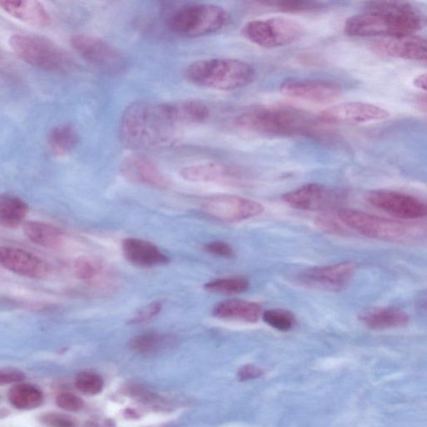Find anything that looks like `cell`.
<instances>
[{"instance_id":"1","label":"cell","mask_w":427,"mask_h":427,"mask_svg":"<svg viewBox=\"0 0 427 427\" xmlns=\"http://www.w3.org/2000/svg\"><path fill=\"white\" fill-rule=\"evenodd\" d=\"M421 26L419 17L407 4L377 2L367 11L347 19L344 30L352 37L383 38L414 34Z\"/></svg>"},{"instance_id":"2","label":"cell","mask_w":427,"mask_h":427,"mask_svg":"<svg viewBox=\"0 0 427 427\" xmlns=\"http://www.w3.org/2000/svg\"><path fill=\"white\" fill-rule=\"evenodd\" d=\"M170 130L157 104L136 101L123 114L120 139L128 149H154L167 142Z\"/></svg>"},{"instance_id":"3","label":"cell","mask_w":427,"mask_h":427,"mask_svg":"<svg viewBox=\"0 0 427 427\" xmlns=\"http://www.w3.org/2000/svg\"><path fill=\"white\" fill-rule=\"evenodd\" d=\"M184 76L193 85L219 91H234L252 83L253 66L236 59H208L189 65Z\"/></svg>"},{"instance_id":"4","label":"cell","mask_w":427,"mask_h":427,"mask_svg":"<svg viewBox=\"0 0 427 427\" xmlns=\"http://www.w3.org/2000/svg\"><path fill=\"white\" fill-rule=\"evenodd\" d=\"M238 126L259 133L296 135L309 132L314 118L309 114L288 105H269L250 109L241 114Z\"/></svg>"},{"instance_id":"5","label":"cell","mask_w":427,"mask_h":427,"mask_svg":"<svg viewBox=\"0 0 427 427\" xmlns=\"http://www.w3.org/2000/svg\"><path fill=\"white\" fill-rule=\"evenodd\" d=\"M231 16L221 6L210 4H188L171 14L168 25L180 36L196 38L217 33L230 23Z\"/></svg>"},{"instance_id":"6","label":"cell","mask_w":427,"mask_h":427,"mask_svg":"<svg viewBox=\"0 0 427 427\" xmlns=\"http://www.w3.org/2000/svg\"><path fill=\"white\" fill-rule=\"evenodd\" d=\"M338 218L352 230L365 236L393 243H407L421 237L420 229L396 219L377 217L363 211L344 209Z\"/></svg>"},{"instance_id":"7","label":"cell","mask_w":427,"mask_h":427,"mask_svg":"<svg viewBox=\"0 0 427 427\" xmlns=\"http://www.w3.org/2000/svg\"><path fill=\"white\" fill-rule=\"evenodd\" d=\"M15 54L34 67L50 72H68L73 67V60L68 53L55 42L32 34H15L8 39Z\"/></svg>"},{"instance_id":"8","label":"cell","mask_w":427,"mask_h":427,"mask_svg":"<svg viewBox=\"0 0 427 427\" xmlns=\"http://www.w3.org/2000/svg\"><path fill=\"white\" fill-rule=\"evenodd\" d=\"M241 34L250 42L266 48L292 45L304 34L303 26L286 17H272L254 20L246 23Z\"/></svg>"},{"instance_id":"9","label":"cell","mask_w":427,"mask_h":427,"mask_svg":"<svg viewBox=\"0 0 427 427\" xmlns=\"http://www.w3.org/2000/svg\"><path fill=\"white\" fill-rule=\"evenodd\" d=\"M70 42L83 59L105 73L116 74L126 68L124 55L103 39L89 34H77Z\"/></svg>"},{"instance_id":"10","label":"cell","mask_w":427,"mask_h":427,"mask_svg":"<svg viewBox=\"0 0 427 427\" xmlns=\"http://www.w3.org/2000/svg\"><path fill=\"white\" fill-rule=\"evenodd\" d=\"M345 198V194L341 191L311 183L286 193L283 200L294 209L325 212L340 207Z\"/></svg>"},{"instance_id":"11","label":"cell","mask_w":427,"mask_h":427,"mask_svg":"<svg viewBox=\"0 0 427 427\" xmlns=\"http://www.w3.org/2000/svg\"><path fill=\"white\" fill-rule=\"evenodd\" d=\"M367 201L372 206L400 219H418L427 217V204L415 196L402 192L377 190L369 192Z\"/></svg>"},{"instance_id":"12","label":"cell","mask_w":427,"mask_h":427,"mask_svg":"<svg viewBox=\"0 0 427 427\" xmlns=\"http://www.w3.org/2000/svg\"><path fill=\"white\" fill-rule=\"evenodd\" d=\"M202 206L210 217L226 222H243L258 217L265 210L259 202L230 195L207 198Z\"/></svg>"},{"instance_id":"13","label":"cell","mask_w":427,"mask_h":427,"mask_svg":"<svg viewBox=\"0 0 427 427\" xmlns=\"http://www.w3.org/2000/svg\"><path fill=\"white\" fill-rule=\"evenodd\" d=\"M390 112L378 105L363 102H346L332 105L319 114L320 121L332 125L368 124L386 120Z\"/></svg>"},{"instance_id":"14","label":"cell","mask_w":427,"mask_h":427,"mask_svg":"<svg viewBox=\"0 0 427 427\" xmlns=\"http://www.w3.org/2000/svg\"><path fill=\"white\" fill-rule=\"evenodd\" d=\"M358 265L351 262L311 268L304 271L298 279L303 285L311 288L339 292L345 289L353 278Z\"/></svg>"},{"instance_id":"15","label":"cell","mask_w":427,"mask_h":427,"mask_svg":"<svg viewBox=\"0 0 427 427\" xmlns=\"http://www.w3.org/2000/svg\"><path fill=\"white\" fill-rule=\"evenodd\" d=\"M280 91L289 98L317 104H332L341 95L337 83L316 79H286L280 83Z\"/></svg>"},{"instance_id":"16","label":"cell","mask_w":427,"mask_h":427,"mask_svg":"<svg viewBox=\"0 0 427 427\" xmlns=\"http://www.w3.org/2000/svg\"><path fill=\"white\" fill-rule=\"evenodd\" d=\"M369 46L382 56L427 62V39L415 34L376 38Z\"/></svg>"},{"instance_id":"17","label":"cell","mask_w":427,"mask_h":427,"mask_svg":"<svg viewBox=\"0 0 427 427\" xmlns=\"http://www.w3.org/2000/svg\"><path fill=\"white\" fill-rule=\"evenodd\" d=\"M0 263L6 269L28 278H45L51 272V267L46 262L21 249L2 246Z\"/></svg>"},{"instance_id":"18","label":"cell","mask_w":427,"mask_h":427,"mask_svg":"<svg viewBox=\"0 0 427 427\" xmlns=\"http://www.w3.org/2000/svg\"><path fill=\"white\" fill-rule=\"evenodd\" d=\"M179 175L191 182L236 184V186H239L245 179L239 171L214 162L184 167L180 170Z\"/></svg>"},{"instance_id":"19","label":"cell","mask_w":427,"mask_h":427,"mask_svg":"<svg viewBox=\"0 0 427 427\" xmlns=\"http://www.w3.org/2000/svg\"><path fill=\"white\" fill-rule=\"evenodd\" d=\"M158 111L167 124L177 126L200 124L210 116V109L200 100H180L158 104Z\"/></svg>"},{"instance_id":"20","label":"cell","mask_w":427,"mask_h":427,"mask_svg":"<svg viewBox=\"0 0 427 427\" xmlns=\"http://www.w3.org/2000/svg\"><path fill=\"white\" fill-rule=\"evenodd\" d=\"M122 250L127 261L139 267H156L170 261L156 245L137 238H126L122 242Z\"/></svg>"},{"instance_id":"21","label":"cell","mask_w":427,"mask_h":427,"mask_svg":"<svg viewBox=\"0 0 427 427\" xmlns=\"http://www.w3.org/2000/svg\"><path fill=\"white\" fill-rule=\"evenodd\" d=\"M0 8L8 15L39 28L51 24V18L41 2L36 0H7L0 1Z\"/></svg>"},{"instance_id":"22","label":"cell","mask_w":427,"mask_h":427,"mask_svg":"<svg viewBox=\"0 0 427 427\" xmlns=\"http://www.w3.org/2000/svg\"><path fill=\"white\" fill-rule=\"evenodd\" d=\"M122 172L127 179L134 182L156 188H165L168 186V182L158 170L155 163L147 157H128L123 165Z\"/></svg>"},{"instance_id":"23","label":"cell","mask_w":427,"mask_h":427,"mask_svg":"<svg viewBox=\"0 0 427 427\" xmlns=\"http://www.w3.org/2000/svg\"><path fill=\"white\" fill-rule=\"evenodd\" d=\"M359 319L365 327L377 331L405 327L410 320L406 312L393 306L371 308L362 311Z\"/></svg>"},{"instance_id":"24","label":"cell","mask_w":427,"mask_h":427,"mask_svg":"<svg viewBox=\"0 0 427 427\" xmlns=\"http://www.w3.org/2000/svg\"><path fill=\"white\" fill-rule=\"evenodd\" d=\"M213 315L219 319L255 323L262 316L263 311L257 303L234 299L219 303L215 307Z\"/></svg>"},{"instance_id":"25","label":"cell","mask_w":427,"mask_h":427,"mask_svg":"<svg viewBox=\"0 0 427 427\" xmlns=\"http://www.w3.org/2000/svg\"><path fill=\"white\" fill-rule=\"evenodd\" d=\"M23 231L29 240L43 248H57L64 241V232L50 224L27 222L23 224Z\"/></svg>"},{"instance_id":"26","label":"cell","mask_w":427,"mask_h":427,"mask_svg":"<svg viewBox=\"0 0 427 427\" xmlns=\"http://www.w3.org/2000/svg\"><path fill=\"white\" fill-rule=\"evenodd\" d=\"M28 212V205L20 198L8 195L0 198V224L4 227H19Z\"/></svg>"},{"instance_id":"27","label":"cell","mask_w":427,"mask_h":427,"mask_svg":"<svg viewBox=\"0 0 427 427\" xmlns=\"http://www.w3.org/2000/svg\"><path fill=\"white\" fill-rule=\"evenodd\" d=\"M48 145L53 153L59 156L67 155L78 142V134L72 126L55 127L48 135Z\"/></svg>"},{"instance_id":"28","label":"cell","mask_w":427,"mask_h":427,"mask_svg":"<svg viewBox=\"0 0 427 427\" xmlns=\"http://www.w3.org/2000/svg\"><path fill=\"white\" fill-rule=\"evenodd\" d=\"M41 391L32 385H16L8 393V400L17 409L32 410L41 406L43 402Z\"/></svg>"},{"instance_id":"29","label":"cell","mask_w":427,"mask_h":427,"mask_svg":"<svg viewBox=\"0 0 427 427\" xmlns=\"http://www.w3.org/2000/svg\"><path fill=\"white\" fill-rule=\"evenodd\" d=\"M174 339L167 334L147 333L135 337L129 343L131 350L139 353L149 354L166 349L173 345Z\"/></svg>"},{"instance_id":"30","label":"cell","mask_w":427,"mask_h":427,"mask_svg":"<svg viewBox=\"0 0 427 427\" xmlns=\"http://www.w3.org/2000/svg\"><path fill=\"white\" fill-rule=\"evenodd\" d=\"M250 287L249 280L241 276L226 277L210 281L204 286L207 292L222 294H239L246 292Z\"/></svg>"},{"instance_id":"31","label":"cell","mask_w":427,"mask_h":427,"mask_svg":"<svg viewBox=\"0 0 427 427\" xmlns=\"http://www.w3.org/2000/svg\"><path fill=\"white\" fill-rule=\"evenodd\" d=\"M262 318L267 325L280 332H288L296 324V317L287 310H268L263 312Z\"/></svg>"},{"instance_id":"32","label":"cell","mask_w":427,"mask_h":427,"mask_svg":"<svg viewBox=\"0 0 427 427\" xmlns=\"http://www.w3.org/2000/svg\"><path fill=\"white\" fill-rule=\"evenodd\" d=\"M73 269L77 278L90 280L101 274L103 264L95 257H79L74 262Z\"/></svg>"},{"instance_id":"33","label":"cell","mask_w":427,"mask_h":427,"mask_svg":"<svg viewBox=\"0 0 427 427\" xmlns=\"http://www.w3.org/2000/svg\"><path fill=\"white\" fill-rule=\"evenodd\" d=\"M76 386L81 393L95 395L103 390L104 381L102 378L95 373L82 372L76 377Z\"/></svg>"},{"instance_id":"34","label":"cell","mask_w":427,"mask_h":427,"mask_svg":"<svg viewBox=\"0 0 427 427\" xmlns=\"http://www.w3.org/2000/svg\"><path fill=\"white\" fill-rule=\"evenodd\" d=\"M268 6L279 8L286 12H308L320 8L318 3L307 1H292V0H283V1H267L263 3Z\"/></svg>"},{"instance_id":"35","label":"cell","mask_w":427,"mask_h":427,"mask_svg":"<svg viewBox=\"0 0 427 427\" xmlns=\"http://www.w3.org/2000/svg\"><path fill=\"white\" fill-rule=\"evenodd\" d=\"M162 310V303L160 301H155L149 304V305L143 308L142 311H140L133 318L130 320L132 324H140L147 323V321L151 320L156 316L160 313Z\"/></svg>"},{"instance_id":"36","label":"cell","mask_w":427,"mask_h":427,"mask_svg":"<svg viewBox=\"0 0 427 427\" xmlns=\"http://www.w3.org/2000/svg\"><path fill=\"white\" fill-rule=\"evenodd\" d=\"M56 404L67 412H77L83 406V400L79 396L69 393H60L56 398Z\"/></svg>"},{"instance_id":"37","label":"cell","mask_w":427,"mask_h":427,"mask_svg":"<svg viewBox=\"0 0 427 427\" xmlns=\"http://www.w3.org/2000/svg\"><path fill=\"white\" fill-rule=\"evenodd\" d=\"M204 249L206 252L223 258H233L236 255L232 246L222 240L210 242L204 246Z\"/></svg>"},{"instance_id":"38","label":"cell","mask_w":427,"mask_h":427,"mask_svg":"<svg viewBox=\"0 0 427 427\" xmlns=\"http://www.w3.org/2000/svg\"><path fill=\"white\" fill-rule=\"evenodd\" d=\"M41 421L50 427H74L72 418L58 413H48L41 417Z\"/></svg>"},{"instance_id":"39","label":"cell","mask_w":427,"mask_h":427,"mask_svg":"<svg viewBox=\"0 0 427 427\" xmlns=\"http://www.w3.org/2000/svg\"><path fill=\"white\" fill-rule=\"evenodd\" d=\"M316 224L325 231L337 233L342 231L341 226L337 222L336 219L327 214H323L317 217Z\"/></svg>"},{"instance_id":"40","label":"cell","mask_w":427,"mask_h":427,"mask_svg":"<svg viewBox=\"0 0 427 427\" xmlns=\"http://www.w3.org/2000/svg\"><path fill=\"white\" fill-rule=\"evenodd\" d=\"M262 375V370L253 365H244L238 372V378L241 381L257 379Z\"/></svg>"},{"instance_id":"41","label":"cell","mask_w":427,"mask_h":427,"mask_svg":"<svg viewBox=\"0 0 427 427\" xmlns=\"http://www.w3.org/2000/svg\"><path fill=\"white\" fill-rule=\"evenodd\" d=\"M25 379L24 373L16 371L2 372L0 374V383L4 384H10V383L21 381Z\"/></svg>"},{"instance_id":"42","label":"cell","mask_w":427,"mask_h":427,"mask_svg":"<svg viewBox=\"0 0 427 427\" xmlns=\"http://www.w3.org/2000/svg\"><path fill=\"white\" fill-rule=\"evenodd\" d=\"M413 83L418 89L423 90L427 93V73L419 74V76L414 79Z\"/></svg>"},{"instance_id":"43","label":"cell","mask_w":427,"mask_h":427,"mask_svg":"<svg viewBox=\"0 0 427 427\" xmlns=\"http://www.w3.org/2000/svg\"><path fill=\"white\" fill-rule=\"evenodd\" d=\"M416 305L418 309L427 311V290L417 297Z\"/></svg>"},{"instance_id":"44","label":"cell","mask_w":427,"mask_h":427,"mask_svg":"<svg viewBox=\"0 0 427 427\" xmlns=\"http://www.w3.org/2000/svg\"><path fill=\"white\" fill-rule=\"evenodd\" d=\"M419 107L425 113H427V96L423 99H421L419 101Z\"/></svg>"}]
</instances>
